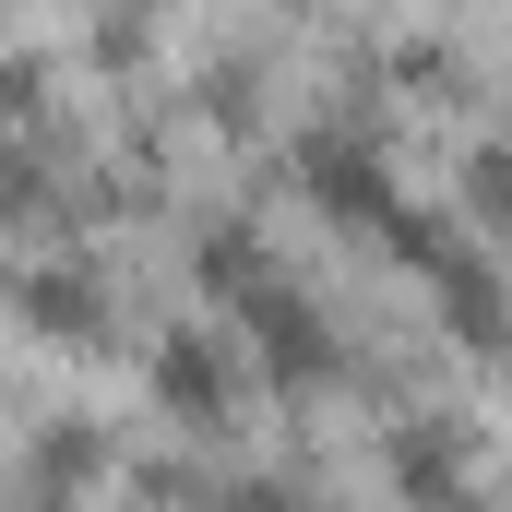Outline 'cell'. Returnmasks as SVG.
<instances>
[{"label": "cell", "instance_id": "cell-1", "mask_svg": "<svg viewBox=\"0 0 512 512\" xmlns=\"http://www.w3.org/2000/svg\"><path fill=\"white\" fill-rule=\"evenodd\" d=\"M155 393H167V405H179V417H215V405H227V393H239V358H227V346H215V334H179V346H167V358H155Z\"/></svg>", "mask_w": 512, "mask_h": 512}, {"label": "cell", "instance_id": "cell-2", "mask_svg": "<svg viewBox=\"0 0 512 512\" xmlns=\"http://www.w3.org/2000/svg\"><path fill=\"white\" fill-rule=\"evenodd\" d=\"M24 310H36L48 334H96V322H108V310H96V286H84V274H60V262H48V274H24Z\"/></svg>", "mask_w": 512, "mask_h": 512}]
</instances>
